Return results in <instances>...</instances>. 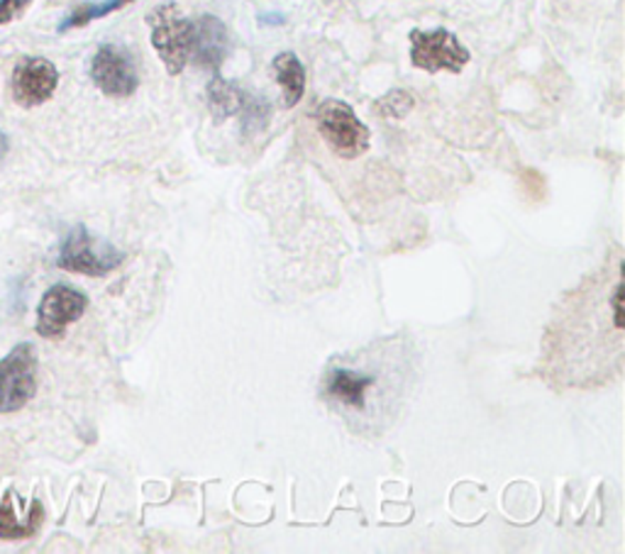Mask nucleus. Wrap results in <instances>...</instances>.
Returning a JSON list of instances; mask_svg holds the SVG:
<instances>
[{
  "label": "nucleus",
  "instance_id": "ddd939ff",
  "mask_svg": "<svg viewBox=\"0 0 625 554\" xmlns=\"http://www.w3.org/2000/svg\"><path fill=\"white\" fill-rule=\"evenodd\" d=\"M272 72L279 81L284 94V108H294L306 94V66L294 52H282L274 56Z\"/></svg>",
  "mask_w": 625,
  "mask_h": 554
},
{
  "label": "nucleus",
  "instance_id": "0eeeda50",
  "mask_svg": "<svg viewBox=\"0 0 625 554\" xmlns=\"http://www.w3.org/2000/svg\"><path fill=\"white\" fill-rule=\"evenodd\" d=\"M38 391V354L22 342L0 360V413H13L28 406Z\"/></svg>",
  "mask_w": 625,
  "mask_h": 554
},
{
  "label": "nucleus",
  "instance_id": "4468645a",
  "mask_svg": "<svg viewBox=\"0 0 625 554\" xmlns=\"http://www.w3.org/2000/svg\"><path fill=\"white\" fill-rule=\"evenodd\" d=\"M42 521H44V511H42V505L38 501H34L32 513H30V518H28L25 523H18L13 505H10V501H6L3 511H0V540H25V537H32L34 533H38V528H40Z\"/></svg>",
  "mask_w": 625,
  "mask_h": 554
},
{
  "label": "nucleus",
  "instance_id": "2eb2a0df",
  "mask_svg": "<svg viewBox=\"0 0 625 554\" xmlns=\"http://www.w3.org/2000/svg\"><path fill=\"white\" fill-rule=\"evenodd\" d=\"M133 0H100V3H81L72 15H68L62 25L60 32H68V30H76V28H86L88 22L100 20L106 15L118 13L125 6H130Z\"/></svg>",
  "mask_w": 625,
  "mask_h": 554
},
{
  "label": "nucleus",
  "instance_id": "f3484780",
  "mask_svg": "<svg viewBox=\"0 0 625 554\" xmlns=\"http://www.w3.org/2000/svg\"><path fill=\"white\" fill-rule=\"evenodd\" d=\"M413 108H415V98L413 94H409V90H403V88H393L374 103V113L384 120L406 118Z\"/></svg>",
  "mask_w": 625,
  "mask_h": 554
},
{
  "label": "nucleus",
  "instance_id": "39448f33",
  "mask_svg": "<svg viewBox=\"0 0 625 554\" xmlns=\"http://www.w3.org/2000/svg\"><path fill=\"white\" fill-rule=\"evenodd\" d=\"M411 40V64L425 74L449 72L462 74L472 60L469 50L457 40L455 32L445 28L435 30H413Z\"/></svg>",
  "mask_w": 625,
  "mask_h": 554
},
{
  "label": "nucleus",
  "instance_id": "7ed1b4c3",
  "mask_svg": "<svg viewBox=\"0 0 625 554\" xmlns=\"http://www.w3.org/2000/svg\"><path fill=\"white\" fill-rule=\"evenodd\" d=\"M316 127L330 152L340 159L362 157L372 145V132L345 100L328 98L316 110Z\"/></svg>",
  "mask_w": 625,
  "mask_h": 554
},
{
  "label": "nucleus",
  "instance_id": "dca6fc26",
  "mask_svg": "<svg viewBox=\"0 0 625 554\" xmlns=\"http://www.w3.org/2000/svg\"><path fill=\"white\" fill-rule=\"evenodd\" d=\"M240 115H242V118H240L242 120V132L257 135L272 120V103L266 100L264 96H247Z\"/></svg>",
  "mask_w": 625,
  "mask_h": 554
},
{
  "label": "nucleus",
  "instance_id": "6ab92c4d",
  "mask_svg": "<svg viewBox=\"0 0 625 554\" xmlns=\"http://www.w3.org/2000/svg\"><path fill=\"white\" fill-rule=\"evenodd\" d=\"M32 6V0H0V25L15 22L25 15V10Z\"/></svg>",
  "mask_w": 625,
  "mask_h": 554
},
{
  "label": "nucleus",
  "instance_id": "9d476101",
  "mask_svg": "<svg viewBox=\"0 0 625 554\" xmlns=\"http://www.w3.org/2000/svg\"><path fill=\"white\" fill-rule=\"evenodd\" d=\"M88 308V298L68 286H54L42 296L38 308V332L42 338H62L66 328L76 322Z\"/></svg>",
  "mask_w": 625,
  "mask_h": 554
},
{
  "label": "nucleus",
  "instance_id": "aec40b11",
  "mask_svg": "<svg viewBox=\"0 0 625 554\" xmlns=\"http://www.w3.org/2000/svg\"><path fill=\"white\" fill-rule=\"evenodd\" d=\"M6 155H8V137L0 132V161L6 159Z\"/></svg>",
  "mask_w": 625,
  "mask_h": 554
},
{
  "label": "nucleus",
  "instance_id": "f03ea898",
  "mask_svg": "<svg viewBox=\"0 0 625 554\" xmlns=\"http://www.w3.org/2000/svg\"><path fill=\"white\" fill-rule=\"evenodd\" d=\"M413 379V344L399 334L330 360L322 372L320 394L347 428L377 437L396 420Z\"/></svg>",
  "mask_w": 625,
  "mask_h": 554
},
{
  "label": "nucleus",
  "instance_id": "f8f14e48",
  "mask_svg": "<svg viewBox=\"0 0 625 554\" xmlns=\"http://www.w3.org/2000/svg\"><path fill=\"white\" fill-rule=\"evenodd\" d=\"M245 98H247L245 90L220 74H213V78L208 81V86H205L208 110H211L215 122H225L227 118L237 115L242 106H245Z\"/></svg>",
  "mask_w": 625,
  "mask_h": 554
},
{
  "label": "nucleus",
  "instance_id": "20e7f679",
  "mask_svg": "<svg viewBox=\"0 0 625 554\" xmlns=\"http://www.w3.org/2000/svg\"><path fill=\"white\" fill-rule=\"evenodd\" d=\"M147 25L152 28V47L157 50L159 60L165 62L171 76L183 74L191 60V42H193V20L181 13L177 3H161L149 10Z\"/></svg>",
  "mask_w": 625,
  "mask_h": 554
},
{
  "label": "nucleus",
  "instance_id": "f257e3e1",
  "mask_svg": "<svg viewBox=\"0 0 625 554\" xmlns=\"http://www.w3.org/2000/svg\"><path fill=\"white\" fill-rule=\"evenodd\" d=\"M623 252L564 294L542 338L538 372L554 388H598L623 376Z\"/></svg>",
  "mask_w": 625,
  "mask_h": 554
},
{
  "label": "nucleus",
  "instance_id": "1a4fd4ad",
  "mask_svg": "<svg viewBox=\"0 0 625 554\" xmlns=\"http://www.w3.org/2000/svg\"><path fill=\"white\" fill-rule=\"evenodd\" d=\"M56 86H60V72L44 56H22L10 76V90L22 108H38L47 103Z\"/></svg>",
  "mask_w": 625,
  "mask_h": 554
},
{
  "label": "nucleus",
  "instance_id": "423d86ee",
  "mask_svg": "<svg viewBox=\"0 0 625 554\" xmlns=\"http://www.w3.org/2000/svg\"><path fill=\"white\" fill-rule=\"evenodd\" d=\"M56 264L66 271L88 274V276H106L123 264V254L115 249L110 242L98 239L88 233L86 227H74L72 235L60 249Z\"/></svg>",
  "mask_w": 625,
  "mask_h": 554
},
{
  "label": "nucleus",
  "instance_id": "a211bd4d",
  "mask_svg": "<svg viewBox=\"0 0 625 554\" xmlns=\"http://www.w3.org/2000/svg\"><path fill=\"white\" fill-rule=\"evenodd\" d=\"M520 181H523V187L528 189V195H530L532 201H542V199H545L548 183H545V179H542L540 171L526 169L523 174H520Z\"/></svg>",
  "mask_w": 625,
  "mask_h": 554
},
{
  "label": "nucleus",
  "instance_id": "6e6552de",
  "mask_svg": "<svg viewBox=\"0 0 625 554\" xmlns=\"http://www.w3.org/2000/svg\"><path fill=\"white\" fill-rule=\"evenodd\" d=\"M91 78L108 98H130L140 86L135 56L120 44H100L91 60Z\"/></svg>",
  "mask_w": 625,
  "mask_h": 554
},
{
  "label": "nucleus",
  "instance_id": "9b49d317",
  "mask_svg": "<svg viewBox=\"0 0 625 554\" xmlns=\"http://www.w3.org/2000/svg\"><path fill=\"white\" fill-rule=\"evenodd\" d=\"M230 52V34L225 22L215 15H201L193 20V42H191V60L195 66L205 72L218 74Z\"/></svg>",
  "mask_w": 625,
  "mask_h": 554
}]
</instances>
